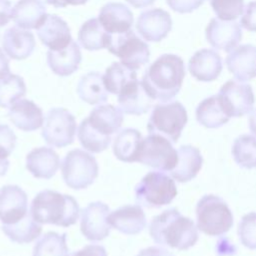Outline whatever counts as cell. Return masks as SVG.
Listing matches in <instances>:
<instances>
[{
  "label": "cell",
  "mask_w": 256,
  "mask_h": 256,
  "mask_svg": "<svg viewBox=\"0 0 256 256\" xmlns=\"http://www.w3.org/2000/svg\"><path fill=\"white\" fill-rule=\"evenodd\" d=\"M123 119V112L111 104L95 107L78 127L77 137L81 146L92 153L106 150L112 135L120 129Z\"/></svg>",
  "instance_id": "obj_1"
},
{
  "label": "cell",
  "mask_w": 256,
  "mask_h": 256,
  "mask_svg": "<svg viewBox=\"0 0 256 256\" xmlns=\"http://www.w3.org/2000/svg\"><path fill=\"white\" fill-rule=\"evenodd\" d=\"M184 78L182 58L175 54H163L145 70L142 83L153 100L168 102L179 93Z\"/></svg>",
  "instance_id": "obj_2"
},
{
  "label": "cell",
  "mask_w": 256,
  "mask_h": 256,
  "mask_svg": "<svg viewBox=\"0 0 256 256\" xmlns=\"http://www.w3.org/2000/svg\"><path fill=\"white\" fill-rule=\"evenodd\" d=\"M149 234L156 244L178 250L189 249L199 239L197 225L176 208L154 216L149 224Z\"/></svg>",
  "instance_id": "obj_3"
},
{
  "label": "cell",
  "mask_w": 256,
  "mask_h": 256,
  "mask_svg": "<svg viewBox=\"0 0 256 256\" xmlns=\"http://www.w3.org/2000/svg\"><path fill=\"white\" fill-rule=\"evenodd\" d=\"M79 213V204L73 196L49 189L37 193L30 206L31 216L40 224L69 227L77 222Z\"/></svg>",
  "instance_id": "obj_4"
},
{
  "label": "cell",
  "mask_w": 256,
  "mask_h": 256,
  "mask_svg": "<svg viewBox=\"0 0 256 256\" xmlns=\"http://www.w3.org/2000/svg\"><path fill=\"white\" fill-rule=\"evenodd\" d=\"M197 228L208 236H222L233 226V214L219 196L204 195L196 205Z\"/></svg>",
  "instance_id": "obj_5"
},
{
  "label": "cell",
  "mask_w": 256,
  "mask_h": 256,
  "mask_svg": "<svg viewBox=\"0 0 256 256\" xmlns=\"http://www.w3.org/2000/svg\"><path fill=\"white\" fill-rule=\"evenodd\" d=\"M188 121L186 108L179 101L163 102L153 107L147 123L149 134H158L176 143Z\"/></svg>",
  "instance_id": "obj_6"
},
{
  "label": "cell",
  "mask_w": 256,
  "mask_h": 256,
  "mask_svg": "<svg viewBox=\"0 0 256 256\" xmlns=\"http://www.w3.org/2000/svg\"><path fill=\"white\" fill-rule=\"evenodd\" d=\"M177 195V187L172 177L162 171L148 172L135 186L138 205L159 208L170 204Z\"/></svg>",
  "instance_id": "obj_7"
},
{
  "label": "cell",
  "mask_w": 256,
  "mask_h": 256,
  "mask_svg": "<svg viewBox=\"0 0 256 256\" xmlns=\"http://www.w3.org/2000/svg\"><path fill=\"white\" fill-rule=\"evenodd\" d=\"M61 171L62 178L69 188L81 190L93 184L98 176L99 167L92 154L76 148L64 157Z\"/></svg>",
  "instance_id": "obj_8"
},
{
  "label": "cell",
  "mask_w": 256,
  "mask_h": 256,
  "mask_svg": "<svg viewBox=\"0 0 256 256\" xmlns=\"http://www.w3.org/2000/svg\"><path fill=\"white\" fill-rule=\"evenodd\" d=\"M108 35L106 48L110 53L117 56L121 63L129 69L136 71L149 62V46L137 37L133 30H129L122 34Z\"/></svg>",
  "instance_id": "obj_9"
},
{
  "label": "cell",
  "mask_w": 256,
  "mask_h": 256,
  "mask_svg": "<svg viewBox=\"0 0 256 256\" xmlns=\"http://www.w3.org/2000/svg\"><path fill=\"white\" fill-rule=\"evenodd\" d=\"M177 161V150L167 138L158 134H149L143 138L137 162L158 171L170 172Z\"/></svg>",
  "instance_id": "obj_10"
},
{
  "label": "cell",
  "mask_w": 256,
  "mask_h": 256,
  "mask_svg": "<svg viewBox=\"0 0 256 256\" xmlns=\"http://www.w3.org/2000/svg\"><path fill=\"white\" fill-rule=\"evenodd\" d=\"M76 129L75 117L65 108L55 107L47 112L41 135L48 145L63 148L74 142Z\"/></svg>",
  "instance_id": "obj_11"
},
{
  "label": "cell",
  "mask_w": 256,
  "mask_h": 256,
  "mask_svg": "<svg viewBox=\"0 0 256 256\" xmlns=\"http://www.w3.org/2000/svg\"><path fill=\"white\" fill-rule=\"evenodd\" d=\"M217 95L230 118L242 117L253 110L255 97L250 84L228 80L221 86Z\"/></svg>",
  "instance_id": "obj_12"
},
{
  "label": "cell",
  "mask_w": 256,
  "mask_h": 256,
  "mask_svg": "<svg viewBox=\"0 0 256 256\" xmlns=\"http://www.w3.org/2000/svg\"><path fill=\"white\" fill-rule=\"evenodd\" d=\"M109 214L110 208L107 204L100 201L89 203L81 211L80 230L83 236L90 241H101L108 237L111 231Z\"/></svg>",
  "instance_id": "obj_13"
},
{
  "label": "cell",
  "mask_w": 256,
  "mask_h": 256,
  "mask_svg": "<svg viewBox=\"0 0 256 256\" xmlns=\"http://www.w3.org/2000/svg\"><path fill=\"white\" fill-rule=\"evenodd\" d=\"M28 214V196L17 185H5L0 189V221L11 225Z\"/></svg>",
  "instance_id": "obj_14"
},
{
  "label": "cell",
  "mask_w": 256,
  "mask_h": 256,
  "mask_svg": "<svg viewBox=\"0 0 256 256\" xmlns=\"http://www.w3.org/2000/svg\"><path fill=\"white\" fill-rule=\"evenodd\" d=\"M172 29L170 14L161 9L153 8L143 11L136 22V30L140 36L150 42L163 40Z\"/></svg>",
  "instance_id": "obj_15"
},
{
  "label": "cell",
  "mask_w": 256,
  "mask_h": 256,
  "mask_svg": "<svg viewBox=\"0 0 256 256\" xmlns=\"http://www.w3.org/2000/svg\"><path fill=\"white\" fill-rule=\"evenodd\" d=\"M205 36L207 42L216 49L225 52L232 51L242 39V30L239 23L212 18L208 23Z\"/></svg>",
  "instance_id": "obj_16"
},
{
  "label": "cell",
  "mask_w": 256,
  "mask_h": 256,
  "mask_svg": "<svg viewBox=\"0 0 256 256\" xmlns=\"http://www.w3.org/2000/svg\"><path fill=\"white\" fill-rule=\"evenodd\" d=\"M227 69L239 81H249L256 77V46L243 44L235 47L225 60Z\"/></svg>",
  "instance_id": "obj_17"
},
{
  "label": "cell",
  "mask_w": 256,
  "mask_h": 256,
  "mask_svg": "<svg viewBox=\"0 0 256 256\" xmlns=\"http://www.w3.org/2000/svg\"><path fill=\"white\" fill-rule=\"evenodd\" d=\"M153 101L146 92L142 81L138 79H134L126 84L118 94L119 109L125 114H145L151 109Z\"/></svg>",
  "instance_id": "obj_18"
},
{
  "label": "cell",
  "mask_w": 256,
  "mask_h": 256,
  "mask_svg": "<svg viewBox=\"0 0 256 256\" xmlns=\"http://www.w3.org/2000/svg\"><path fill=\"white\" fill-rule=\"evenodd\" d=\"M222 58L212 49H200L190 58L188 69L190 74L201 82H211L218 78L222 71Z\"/></svg>",
  "instance_id": "obj_19"
},
{
  "label": "cell",
  "mask_w": 256,
  "mask_h": 256,
  "mask_svg": "<svg viewBox=\"0 0 256 256\" xmlns=\"http://www.w3.org/2000/svg\"><path fill=\"white\" fill-rule=\"evenodd\" d=\"M111 227L125 235H136L143 231L147 221L140 205L127 204L112 211L108 216Z\"/></svg>",
  "instance_id": "obj_20"
},
{
  "label": "cell",
  "mask_w": 256,
  "mask_h": 256,
  "mask_svg": "<svg viewBox=\"0 0 256 256\" xmlns=\"http://www.w3.org/2000/svg\"><path fill=\"white\" fill-rule=\"evenodd\" d=\"M98 20L108 34L117 35L131 30L134 17L126 5L110 2L100 9Z\"/></svg>",
  "instance_id": "obj_21"
},
{
  "label": "cell",
  "mask_w": 256,
  "mask_h": 256,
  "mask_svg": "<svg viewBox=\"0 0 256 256\" xmlns=\"http://www.w3.org/2000/svg\"><path fill=\"white\" fill-rule=\"evenodd\" d=\"M37 35L41 43L49 50L63 49L72 41L68 24L56 14H47L45 21L37 29Z\"/></svg>",
  "instance_id": "obj_22"
},
{
  "label": "cell",
  "mask_w": 256,
  "mask_h": 256,
  "mask_svg": "<svg viewBox=\"0 0 256 256\" xmlns=\"http://www.w3.org/2000/svg\"><path fill=\"white\" fill-rule=\"evenodd\" d=\"M7 115L15 127L25 132L35 131L44 124L42 109L28 99H20L15 102L9 108Z\"/></svg>",
  "instance_id": "obj_23"
},
{
  "label": "cell",
  "mask_w": 256,
  "mask_h": 256,
  "mask_svg": "<svg viewBox=\"0 0 256 256\" xmlns=\"http://www.w3.org/2000/svg\"><path fill=\"white\" fill-rule=\"evenodd\" d=\"M59 166L58 154L49 147L34 148L26 156V168L35 178L50 179L56 174Z\"/></svg>",
  "instance_id": "obj_24"
},
{
  "label": "cell",
  "mask_w": 256,
  "mask_h": 256,
  "mask_svg": "<svg viewBox=\"0 0 256 256\" xmlns=\"http://www.w3.org/2000/svg\"><path fill=\"white\" fill-rule=\"evenodd\" d=\"M36 46L34 35L25 29L11 27L3 35L2 47L12 59L23 60L31 56Z\"/></svg>",
  "instance_id": "obj_25"
},
{
  "label": "cell",
  "mask_w": 256,
  "mask_h": 256,
  "mask_svg": "<svg viewBox=\"0 0 256 256\" xmlns=\"http://www.w3.org/2000/svg\"><path fill=\"white\" fill-rule=\"evenodd\" d=\"M177 153L178 161L174 169L170 171V176L180 183L189 182L196 177L202 168L203 157L201 152L195 146L186 144L180 146Z\"/></svg>",
  "instance_id": "obj_26"
},
{
  "label": "cell",
  "mask_w": 256,
  "mask_h": 256,
  "mask_svg": "<svg viewBox=\"0 0 256 256\" xmlns=\"http://www.w3.org/2000/svg\"><path fill=\"white\" fill-rule=\"evenodd\" d=\"M82 55L78 44L75 41L60 50H48L47 63L49 68L58 76L66 77L79 68Z\"/></svg>",
  "instance_id": "obj_27"
},
{
  "label": "cell",
  "mask_w": 256,
  "mask_h": 256,
  "mask_svg": "<svg viewBox=\"0 0 256 256\" xmlns=\"http://www.w3.org/2000/svg\"><path fill=\"white\" fill-rule=\"evenodd\" d=\"M11 15L17 27L25 30L38 29L47 17L46 6L42 0H19Z\"/></svg>",
  "instance_id": "obj_28"
},
{
  "label": "cell",
  "mask_w": 256,
  "mask_h": 256,
  "mask_svg": "<svg viewBox=\"0 0 256 256\" xmlns=\"http://www.w3.org/2000/svg\"><path fill=\"white\" fill-rule=\"evenodd\" d=\"M143 137L134 128H124L120 130L114 138L112 150L115 157L123 162H137Z\"/></svg>",
  "instance_id": "obj_29"
},
{
  "label": "cell",
  "mask_w": 256,
  "mask_h": 256,
  "mask_svg": "<svg viewBox=\"0 0 256 256\" xmlns=\"http://www.w3.org/2000/svg\"><path fill=\"white\" fill-rule=\"evenodd\" d=\"M195 115L198 123L206 128H219L230 120L218 95H212L202 100L196 108Z\"/></svg>",
  "instance_id": "obj_30"
},
{
  "label": "cell",
  "mask_w": 256,
  "mask_h": 256,
  "mask_svg": "<svg viewBox=\"0 0 256 256\" xmlns=\"http://www.w3.org/2000/svg\"><path fill=\"white\" fill-rule=\"evenodd\" d=\"M77 93L82 101L90 105L105 103L108 92L104 86L103 75L99 72H89L82 76L77 85Z\"/></svg>",
  "instance_id": "obj_31"
},
{
  "label": "cell",
  "mask_w": 256,
  "mask_h": 256,
  "mask_svg": "<svg viewBox=\"0 0 256 256\" xmlns=\"http://www.w3.org/2000/svg\"><path fill=\"white\" fill-rule=\"evenodd\" d=\"M1 229L12 242L18 244L30 243L38 238L42 232L40 223L36 222L30 213L15 224H2Z\"/></svg>",
  "instance_id": "obj_32"
},
{
  "label": "cell",
  "mask_w": 256,
  "mask_h": 256,
  "mask_svg": "<svg viewBox=\"0 0 256 256\" xmlns=\"http://www.w3.org/2000/svg\"><path fill=\"white\" fill-rule=\"evenodd\" d=\"M108 33L96 18H91L84 22L78 32L80 45L89 51H97L107 47Z\"/></svg>",
  "instance_id": "obj_33"
},
{
  "label": "cell",
  "mask_w": 256,
  "mask_h": 256,
  "mask_svg": "<svg viewBox=\"0 0 256 256\" xmlns=\"http://www.w3.org/2000/svg\"><path fill=\"white\" fill-rule=\"evenodd\" d=\"M32 256H69L67 234L47 232L36 241Z\"/></svg>",
  "instance_id": "obj_34"
},
{
  "label": "cell",
  "mask_w": 256,
  "mask_h": 256,
  "mask_svg": "<svg viewBox=\"0 0 256 256\" xmlns=\"http://www.w3.org/2000/svg\"><path fill=\"white\" fill-rule=\"evenodd\" d=\"M137 79L135 70L129 69L121 62H113L103 75V82L107 92L118 95L130 81Z\"/></svg>",
  "instance_id": "obj_35"
},
{
  "label": "cell",
  "mask_w": 256,
  "mask_h": 256,
  "mask_svg": "<svg viewBox=\"0 0 256 256\" xmlns=\"http://www.w3.org/2000/svg\"><path fill=\"white\" fill-rule=\"evenodd\" d=\"M234 161L242 168H256V136L243 134L238 136L232 146Z\"/></svg>",
  "instance_id": "obj_36"
},
{
  "label": "cell",
  "mask_w": 256,
  "mask_h": 256,
  "mask_svg": "<svg viewBox=\"0 0 256 256\" xmlns=\"http://www.w3.org/2000/svg\"><path fill=\"white\" fill-rule=\"evenodd\" d=\"M26 94L23 78L16 74H9L0 79V107L10 108Z\"/></svg>",
  "instance_id": "obj_37"
},
{
  "label": "cell",
  "mask_w": 256,
  "mask_h": 256,
  "mask_svg": "<svg viewBox=\"0 0 256 256\" xmlns=\"http://www.w3.org/2000/svg\"><path fill=\"white\" fill-rule=\"evenodd\" d=\"M17 137L7 124H0V176L6 174L9 168L8 157L16 146Z\"/></svg>",
  "instance_id": "obj_38"
},
{
  "label": "cell",
  "mask_w": 256,
  "mask_h": 256,
  "mask_svg": "<svg viewBox=\"0 0 256 256\" xmlns=\"http://www.w3.org/2000/svg\"><path fill=\"white\" fill-rule=\"evenodd\" d=\"M209 3L216 16L225 21L238 18L244 8V0H209Z\"/></svg>",
  "instance_id": "obj_39"
},
{
  "label": "cell",
  "mask_w": 256,
  "mask_h": 256,
  "mask_svg": "<svg viewBox=\"0 0 256 256\" xmlns=\"http://www.w3.org/2000/svg\"><path fill=\"white\" fill-rule=\"evenodd\" d=\"M237 232L244 247L251 250L256 249V212H250L241 218Z\"/></svg>",
  "instance_id": "obj_40"
},
{
  "label": "cell",
  "mask_w": 256,
  "mask_h": 256,
  "mask_svg": "<svg viewBox=\"0 0 256 256\" xmlns=\"http://www.w3.org/2000/svg\"><path fill=\"white\" fill-rule=\"evenodd\" d=\"M205 0H166L167 5L175 12L180 14L191 13L198 9Z\"/></svg>",
  "instance_id": "obj_41"
},
{
  "label": "cell",
  "mask_w": 256,
  "mask_h": 256,
  "mask_svg": "<svg viewBox=\"0 0 256 256\" xmlns=\"http://www.w3.org/2000/svg\"><path fill=\"white\" fill-rule=\"evenodd\" d=\"M240 26L248 31L256 32V1L249 2L245 6L240 18Z\"/></svg>",
  "instance_id": "obj_42"
},
{
  "label": "cell",
  "mask_w": 256,
  "mask_h": 256,
  "mask_svg": "<svg viewBox=\"0 0 256 256\" xmlns=\"http://www.w3.org/2000/svg\"><path fill=\"white\" fill-rule=\"evenodd\" d=\"M69 256H107V252L102 245L89 244L78 251L72 252Z\"/></svg>",
  "instance_id": "obj_43"
},
{
  "label": "cell",
  "mask_w": 256,
  "mask_h": 256,
  "mask_svg": "<svg viewBox=\"0 0 256 256\" xmlns=\"http://www.w3.org/2000/svg\"><path fill=\"white\" fill-rule=\"evenodd\" d=\"M11 2L9 0H0V27L5 26L12 19Z\"/></svg>",
  "instance_id": "obj_44"
},
{
  "label": "cell",
  "mask_w": 256,
  "mask_h": 256,
  "mask_svg": "<svg viewBox=\"0 0 256 256\" xmlns=\"http://www.w3.org/2000/svg\"><path fill=\"white\" fill-rule=\"evenodd\" d=\"M136 256H174L167 249L157 246H151L140 250Z\"/></svg>",
  "instance_id": "obj_45"
},
{
  "label": "cell",
  "mask_w": 256,
  "mask_h": 256,
  "mask_svg": "<svg viewBox=\"0 0 256 256\" xmlns=\"http://www.w3.org/2000/svg\"><path fill=\"white\" fill-rule=\"evenodd\" d=\"M224 244L225 245H223L222 240L218 241L217 246H216V250H217L218 254H220V255H232V254H235L236 249H235L233 243L229 242L228 239H224Z\"/></svg>",
  "instance_id": "obj_46"
},
{
  "label": "cell",
  "mask_w": 256,
  "mask_h": 256,
  "mask_svg": "<svg viewBox=\"0 0 256 256\" xmlns=\"http://www.w3.org/2000/svg\"><path fill=\"white\" fill-rule=\"evenodd\" d=\"M88 0H46V3L56 8H64L67 5H83Z\"/></svg>",
  "instance_id": "obj_47"
},
{
  "label": "cell",
  "mask_w": 256,
  "mask_h": 256,
  "mask_svg": "<svg viewBox=\"0 0 256 256\" xmlns=\"http://www.w3.org/2000/svg\"><path fill=\"white\" fill-rule=\"evenodd\" d=\"M10 74L9 59L5 56L4 52L0 48V79L6 77Z\"/></svg>",
  "instance_id": "obj_48"
},
{
  "label": "cell",
  "mask_w": 256,
  "mask_h": 256,
  "mask_svg": "<svg viewBox=\"0 0 256 256\" xmlns=\"http://www.w3.org/2000/svg\"><path fill=\"white\" fill-rule=\"evenodd\" d=\"M134 8H145L152 5L155 0H126Z\"/></svg>",
  "instance_id": "obj_49"
},
{
  "label": "cell",
  "mask_w": 256,
  "mask_h": 256,
  "mask_svg": "<svg viewBox=\"0 0 256 256\" xmlns=\"http://www.w3.org/2000/svg\"><path fill=\"white\" fill-rule=\"evenodd\" d=\"M248 124H249L250 131L254 135H256V108L251 111V114H250L249 120H248Z\"/></svg>",
  "instance_id": "obj_50"
}]
</instances>
